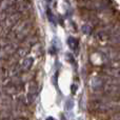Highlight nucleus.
Instances as JSON below:
<instances>
[{"instance_id":"1","label":"nucleus","mask_w":120,"mask_h":120,"mask_svg":"<svg viewBox=\"0 0 120 120\" xmlns=\"http://www.w3.org/2000/svg\"><path fill=\"white\" fill-rule=\"evenodd\" d=\"M68 46H70L71 49H73V50H77L78 49V40L76 39V38L74 37H70L68 39Z\"/></svg>"},{"instance_id":"2","label":"nucleus","mask_w":120,"mask_h":120,"mask_svg":"<svg viewBox=\"0 0 120 120\" xmlns=\"http://www.w3.org/2000/svg\"><path fill=\"white\" fill-rule=\"evenodd\" d=\"M32 64H33V59L32 58H25L22 61V66H23V68H25V70H29V68L32 66Z\"/></svg>"},{"instance_id":"3","label":"nucleus","mask_w":120,"mask_h":120,"mask_svg":"<svg viewBox=\"0 0 120 120\" xmlns=\"http://www.w3.org/2000/svg\"><path fill=\"white\" fill-rule=\"evenodd\" d=\"M82 31H83V33L84 34H91V32H92V27L90 26V25H83L82 26Z\"/></svg>"},{"instance_id":"4","label":"nucleus","mask_w":120,"mask_h":120,"mask_svg":"<svg viewBox=\"0 0 120 120\" xmlns=\"http://www.w3.org/2000/svg\"><path fill=\"white\" fill-rule=\"evenodd\" d=\"M73 105H74V103H73V101L72 100H66V102H65V108H66V110L68 111H70V110H72V108H73Z\"/></svg>"},{"instance_id":"5","label":"nucleus","mask_w":120,"mask_h":120,"mask_svg":"<svg viewBox=\"0 0 120 120\" xmlns=\"http://www.w3.org/2000/svg\"><path fill=\"white\" fill-rule=\"evenodd\" d=\"M48 17H49V20H50L51 22H54V19H53V14H52V12H51L50 8L48 10Z\"/></svg>"},{"instance_id":"6","label":"nucleus","mask_w":120,"mask_h":120,"mask_svg":"<svg viewBox=\"0 0 120 120\" xmlns=\"http://www.w3.org/2000/svg\"><path fill=\"white\" fill-rule=\"evenodd\" d=\"M46 120H55L53 117H49V118H46Z\"/></svg>"}]
</instances>
